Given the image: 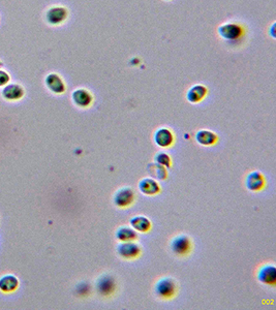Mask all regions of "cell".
<instances>
[{"label": "cell", "mask_w": 276, "mask_h": 310, "mask_svg": "<svg viewBox=\"0 0 276 310\" xmlns=\"http://www.w3.org/2000/svg\"><path fill=\"white\" fill-rule=\"evenodd\" d=\"M218 35L227 42H238L245 35V28L237 22H227L218 26Z\"/></svg>", "instance_id": "6da1fadb"}, {"label": "cell", "mask_w": 276, "mask_h": 310, "mask_svg": "<svg viewBox=\"0 0 276 310\" xmlns=\"http://www.w3.org/2000/svg\"><path fill=\"white\" fill-rule=\"evenodd\" d=\"M155 293L162 299H171L177 293V285L172 278H162L157 281Z\"/></svg>", "instance_id": "7a4b0ae2"}, {"label": "cell", "mask_w": 276, "mask_h": 310, "mask_svg": "<svg viewBox=\"0 0 276 310\" xmlns=\"http://www.w3.org/2000/svg\"><path fill=\"white\" fill-rule=\"evenodd\" d=\"M134 199V192L130 187H122L115 193L114 204L119 208H126L133 203Z\"/></svg>", "instance_id": "3957f363"}, {"label": "cell", "mask_w": 276, "mask_h": 310, "mask_svg": "<svg viewBox=\"0 0 276 310\" xmlns=\"http://www.w3.org/2000/svg\"><path fill=\"white\" fill-rule=\"evenodd\" d=\"M191 240L185 236V235H180L175 237L171 242V249L175 254L183 256L189 253L191 250Z\"/></svg>", "instance_id": "277c9868"}, {"label": "cell", "mask_w": 276, "mask_h": 310, "mask_svg": "<svg viewBox=\"0 0 276 310\" xmlns=\"http://www.w3.org/2000/svg\"><path fill=\"white\" fill-rule=\"evenodd\" d=\"M67 18H68V11L64 7H53L50 10H48L46 14L47 22L53 26H58L64 23Z\"/></svg>", "instance_id": "5b68a950"}, {"label": "cell", "mask_w": 276, "mask_h": 310, "mask_svg": "<svg viewBox=\"0 0 276 310\" xmlns=\"http://www.w3.org/2000/svg\"><path fill=\"white\" fill-rule=\"evenodd\" d=\"M117 251L121 257L131 260L141 254V247L133 241L121 242L117 247Z\"/></svg>", "instance_id": "8992f818"}, {"label": "cell", "mask_w": 276, "mask_h": 310, "mask_svg": "<svg viewBox=\"0 0 276 310\" xmlns=\"http://www.w3.org/2000/svg\"><path fill=\"white\" fill-rule=\"evenodd\" d=\"M72 98L74 104L81 109L89 108L94 100V97L91 94V92L85 88L76 89L72 94Z\"/></svg>", "instance_id": "52a82bcc"}, {"label": "cell", "mask_w": 276, "mask_h": 310, "mask_svg": "<svg viewBox=\"0 0 276 310\" xmlns=\"http://www.w3.org/2000/svg\"><path fill=\"white\" fill-rule=\"evenodd\" d=\"M46 85L48 89L55 94H62L66 90L65 83L58 73H50L46 77Z\"/></svg>", "instance_id": "ba28073f"}, {"label": "cell", "mask_w": 276, "mask_h": 310, "mask_svg": "<svg viewBox=\"0 0 276 310\" xmlns=\"http://www.w3.org/2000/svg\"><path fill=\"white\" fill-rule=\"evenodd\" d=\"M207 95H208V88L205 85L197 84L187 90L186 99L190 104H199L203 101Z\"/></svg>", "instance_id": "9c48e42d"}, {"label": "cell", "mask_w": 276, "mask_h": 310, "mask_svg": "<svg viewBox=\"0 0 276 310\" xmlns=\"http://www.w3.org/2000/svg\"><path fill=\"white\" fill-rule=\"evenodd\" d=\"M96 289L97 292L101 295V296H109L111 295L114 290H115V280L113 279L112 276L105 274L102 275L96 283Z\"/></svg>", "instance_id": "30bf717a"}, {"label": "cell", "mask_w": 276, "mask_h": 310, "mask_svg": "<svg viewBox=\"0 0 276 310\" xmlns=\"http://www.w3.org/2000/svg\"><path fill=\"white\" fill-rule=\"evenodd\" d=\"M154 142L161 148H168L174 143V136L168 128H159L154 134Z\"/></svg>", "instance_id": "8fae6325"}, {"label": "cell", "mask_w": 276, "mask_h": 310, "mask_svg": "<svg viewBox=\"0 0 276 310\" xmlns=\"http://www.w3.org/2000/svg\"><path fill=\"white\" fill-rule=\"evenodd\" d=\"M258 279L265 285L273 286L276 280V270L272 265H266L262 267L258 273Z\"/></svg>", "instance_id": "7c38bea8"}, {"label": "cell", "mask_w": 276, "mask_h": 310, "mask_svg": "<svg viewBox=\"0 0 276 310\" xmlns=\"http://www.w3.org/2000/svg\"><path fill=\"white\" fill-rule=\"evenodd\" d=\"M246 187L252 191H260L265 186V178L260 172H252L245 180Z\"/></svg>", "instance_id": "4fadbf2b"}, {"label": "cell", "mask_w": 276, "mask_h": 310, "mask_svg": "<svg viewBox=\"0 0 276 310\" xmlns=\"http://www.w3.org/2000/svg\"><path fill=\"white\" fill-rule=\"evenodd\" d=\"M139 188L146 196H154L160 191L159 184L152 178H145L140 181Z\"/></svg>", "instance_id": "5bb4252c"}, {"label": "cell", "mask_w": 276, "mask_h": 310, "mask_svg": "<svg viewBox=\"0 0 276 310\" xmlns=\"http://www.w3.org/2000/svg\"><path fill=\"white\" fill-rule=\"evenodd\" d=\"M218 138L217 136L210 131H206V130H202L199 131L196 135V141L203 146H211L214 145L217 142Z\"/></svg>", "instance_id": "9a60e30c"}, {"label": "cell", "mask_w": 276, "mask_h": 310, "mask_svg": "<svg viewBox=\"0 0 276 310\" xmlns=\"http://www.w3.org/2000/svg\"><path fill=\"white\" fill-rule=\"evenodd\" d=\"M25 91L22 86L17 84H11L5 87L3 90V95L9 100H18L23 97Z\"/></svg>", "instance_id": "2e32d148"}, {"label": "cell", "mask_w": 276, "mask_h": 310, "mask_svg": "<svg viewBox=\"0 0 276 310\" xmlns=\"http://www.w3.org/2000/svg\"><path fill=\"white\" fill-rule=\"evenodd\" d=\"M131 227L140 232H147L151 228V221L145 216H134L129 221Z\"/></svg>", "instance_id": "e0dca14e"}, {"label": "cell", "mask_w": 276, "mask_h": 310, "mask_svg": "<svg viewBox=\"0 0 276 310\" xmlns=\"http://www.w3.org/2000/svg\"><path fill=\"white\" fill-rule=\"evenodd\" d=\"M19 287V280L16 276L9 274L0 278V290L4 293L15 292Z\"/></svg>", "instance_id": "ac0fdd59"}, {"label": "cell", "mask_w": 276, "mask_h": 310, "mask_svg": "<svg viewBox=\"0 0 276 310\" xmlns=\"http://www.w3.org/2000/svg\"><path fill=\"white\" fill-rule=\"evenodd\" d=\"M136 232L132 227L121 226L116 231V238L121 242L134 241L136 239Z\"/></svg>", "instance_id": "d6986e66"}, {"label": "cell", "mask_w": 276, "mask_h": 310, "mask_svg": "<svg viewBox=\"0 0 276 310\" xmlns=\"http://www.w3.org/2000/svg\"><path fill=\"white\" fill-rule=\"evenodd\" d=\"M150 169H152L151 173H152L153 176L156 177L157 179L162 180V179H165L167 176H168L167 170H165V168H164L163 166H160V165H158V164H155V165L150 166Z\"/></svg>", "instance_id": "ffe728a7"}, {"label": "cell", "mask_w": 276, "mask_h": 310, "mask_svg": "<svg viewBox=\"0 0 276 310\" xmlns=\"http://www.w3.org/2000/svg\"><path fill=\"white\" fill-rule=\"evenodd\" d=\"M155 163L160 165V166H163L164 168H169L171 166V158L170 155H168L167 153L164 152H159L155 155Z\"/></svg>", "instance_id": "44dd1931"}, {"label": "cell", "mask_w": 276, "mask_h": 310, "mask_svg": "<svg viewBox=\"0 0 276 310\" xmlns=\"http://www.w3.org/2000/svg\"><path fill=\"white\" fill-rule=\"evenodd\" d=\"M10 82V75L4 71L0 70V86H4Z\"/></svg>", "instance_id": "7402d4cb"}, {"label": "cell", "mask_w": 276, "mask_h": 310, "mask_svg": "<svg viewBox=\"0 0 276 310\" xmlns=\"http://www.w3.org/2000/svg\"><path fill=\"white\" fill-rule=\"evenodd\" d=\"M163 2H171V0H163Z\"/></svg>", "instance_id": "603a6c76"}, {"label": "cell", "mask_w": 276, "mask_h": 310, "mask_svg": "<svg viewBox=\"0 0 276 310\" xmlns=\"http://www.w3.org/2000/svg\"><path fill=\"white\" fill-rule=\"evenodd\" d=\"M0 66H2V62H0Z\"/></svg>", "instance_id": "cb8c5ba5"}]
</instances>
